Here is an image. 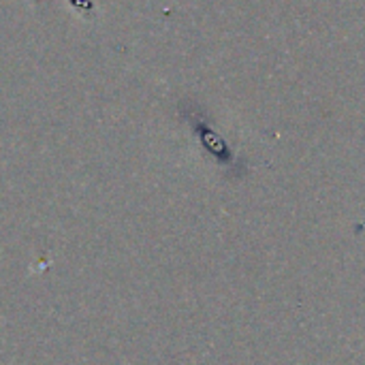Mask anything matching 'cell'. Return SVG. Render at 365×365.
Masks as SVG:
<instances>
[{
  "mask_svg": "<svg viewBox=\"0 0 365 365\" xmlns=\"http://www.w3.org/2000/svg\"><path fill=\"white\" fill-rule=\"evenodd\" d=\"M199 135H201L203 145H207V148L214 152V156H216V158H220V160H231V158H233V154L227 150V143H225L216 133H212V128H207V126L199 124Z\"/></svg>",
  "mask_w": 365,
  "mask_h": 365,
  "instance_id": "1",
  "label": "cell"
}]
</instances>
